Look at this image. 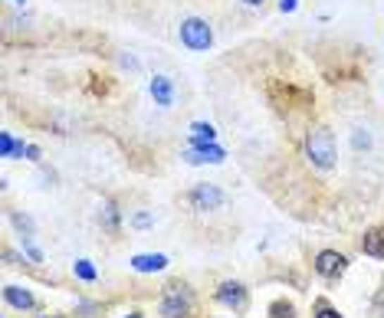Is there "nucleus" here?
<instances>
[{"label": "nucleus", "mask_w": 384, "mask_h": 318, "mask_svg": "<svg viewBox=\"0 0 384 318\" xmlns=\"http://www.w3.org/2000/svg\"><path fill=\"white\" fill-rule=\"evenodd\" d=\"M361 253L371 256V260H384V230L381 227L365 230V236H361Z\"/></svg>", "instance_id": "nucleus-13"}, {"label": "nucleus", "mask_w": 384, "mask_h": 318, "mask_svg": "<svg viewBox=\"0 0 384 318\" xmlns=\"http://www.w3.org/2000/svg\"><path fill=\"white\" fill-rule=\"evenodd\" d=\"M213 302L223 305V309L237 312V315H243V312L250 309V289H247L240 279H223L221 286L213 289Z\"/></svg>", "instance_id": "nucleus-4"}, {"label": "nucleus", "mask_w": 384, "mask_h": 318, "mask_svg": "<svg viewBox=\"0 0 384 318\" xmlns=\"http://www.w3.org/2000/svg\"><path fill=\"white\" fill-rule=\"evenodd\" d=\"M39 177H43V187H53V184H56V171H47V167H43Z\"/></svg>", "instance_id": "nucleus-24"}, {"label": "nucleus", "mask_w": 384, "mask_h": 318, "mask_svg": "<svg viewBox=\"0 0 384 318\" xmlns=\"http://www.w3.org/2000/svg\"><path fill=\"white\" fill-rule=\"evenodd\" d=\"M128 266H132L138 276H151V272H164V269H168L171 260H168L164 253H138V256L128 260Z\"/></svg>", "instance_id": "nucleus-9"}, {"label": "nucleus", "mask_w": 384, "mask_h": 318, "mask_svg": "<svg viewBox=\"0 0 384 318\" xmlns=\"http://www.w3.org/2000/svg\"><path fill=\"white\" fill-rule=\"evenodd\" d=\"M371 145H375V141H371V132H368V128H355V132H352V148H355V151H371Z\"/></svg>", "instance_id": "nucleus-19"}, {"label": "nucleus", "mask_w": 384, "mask_h": 318, "mask_svg": "<svg viewBox=\"0 0 384 318\" xmlns=\"http://www.w3.org/2000/svg\"><path fill=\"white\" fill-rule=\"evenodd\" d=\"M148 92H151L154 106H161V108H171L174 98H178V89H174V79L171 76H151V82H148Z\"/></svg>", "instance_id": "nucleus-10"}, {"label": "nucleus", "mask_w": 384, "mask_h": 318, "mask_svg": "<svg viewBox=\"0 0 384 318\" xmlns=\"http://www.w3.org/2000/svg\"><path fill=\"white\" fill-rule=\"evenodd\" d=\"M4 302H7L10 309H17V312H37L39 309V302L37 295L27 289V286H4Z\"/></svg>", "instance_id": "nucleus-8"}, {"label": "nucleus", "mask_w": 384, "mask_h": 318, "mask_svg": "<svg viewBox=\"0 0 384 318\" xmlns=\"http://www.w3.org/2000/svg\"><path fill=\"white\" fill-rule=\"evenodd\" d=\"M99 227L106 233H112V236L122 233V210H118L116 201H102V207H99Z\"/></svg>", "instance_id": "nucleus-11"}, {"label": "nucleus", "mask_w": 384, "mask_h": 318, "mask_svg": "<svg viewBox=\"0 0 384 318\" xmlns=\"http://www.w3.org/2000/svg\"><path fill=\"white\" fill-rule=\"evenodd\" d=\"M0 155L10 158V161H20V158H27V141H20L10 132H4L0 135Z\"/></svg>", "instance_id": "nucleus-14"}, {"label": "nucleus", "mask_w": 384, "mask_h": 318, "mask_svg": "<svg viewBox=\"0 0 384 318\" xmlns=\"http://www.w3.org/2000/svg\"><path fill=\"white\" fill-rule=\"evenodd\" d=\"M217 141V128L211 122H191V132H187V148H201V145H213Z\"/></svg>", "instance_id": "nucleus-12"}, {"label": "nucleus", "mask_w": 384, "mask_h": 318, "mask_svg": "<svg viewBox=\"0 0 384 318\" xmlns=\"http://www.w3.org/2000/svg\"><path fill=\"white\" fill-rule=\"evenodd\" d=\"M20 246H23V253H27L30 262H43V250L33 243V236H20Z\"/></svg>", "instance_id": "nucleus-20"}, {"label": "nucleus", "mask_w": 384, "mask_h": 318, "mask_svg": "<svg viewBox=\"0 0 384 318\" xmlns=\"http://www.w3.org/2000/svg\"><path fill=\"white\" fill-rule=\"evenodd\" d=\"M76 312H82L86 318H92L99 312V305H92V302H76Z\"/></svg>", "instance_id": "nucleus-23"}, {"label": "nucleus", "mask_w": 384, "mask_h": 318, "mask_svg": "<svg viewBox=\"0 0 384 318\" xmlns=\"http://www.w3.org/2000/svg\"><path fill=\"white\" fill-rule=\"evenodd\" d=\"M306 158L312 167L318 171H332L338 161V145H335V135H332V128L326 125H312L306 132Z\"/></svg>", "instance_id": "nucleus-2"}, {"label": "nucleus", "mask_w": 384, "mask_h": 318, "mask_svg": "<svg viewBox=\"0 0 384 318\" xmlns=\"http://www.w3.org/2000/svg\"><path fill=\"white\" fill-rule=\"evenodd\" d=\"M10 223H13V227H17V233H20V236H37V223L30 220L27 213L13 210V213H10Z\"/></svg>", "instance_id": "nucleus-16"}, {"label": "nucleus", "mask_w": 384, "mask_h": 318, "mask_svg": "<svg viewBox=\"0 0 384 318\" xmlns=\"http://www.w3.org/2000/svg\"><path fill=\"white\" fill-rule=\"evenodd\" d=\"M269 318H296V305L286 299L269 302Z\"/></svg>", "instance_id": "nucleus-17"}, {"label": "nucleus", "mask_w": 384, "mask_h": 318, "mask_svg": "<svg viewBox=\"0 0 384 318\" xmlns=\"http://www.w3.org/2000/svg\"><path fill=\"white\" fill-rule=\"evenodd\" d=\"M299 7V0H279V13H292Z\"/></svg>", "instance_id": "nucleus-25"}, {"label": "nucleus", "mask_w": 384, "mask_h": 318, "mask_svg": "<svg viewBox=\"0 0 384 318\" xmlns=\"http://www.w3.org/2000/svg\"><path fill=\"white\" fill-rule=\"evenodd\" d=\"M194 309H197V295L184 279H171L161 289V299H158L161 318H191Z\"/></svg>", "instance_id": "nucleus-1"}, {"label": "nucleus", "mask_w": 384, "mask_h": 318, "mask_svg": "<svg viewBox=\"0 0 384 318\" xmlns=\"http://www.w3.org/2000/svg\"><path fill=\"white\" fill-rule=\"evenodd\" d=\"M312 269H316V276H322L326 282H335L345 276L348 269V256L338 250H318L316 260H312Z\"/></svg>", "instance_id": "nucleus-6"}, {"label": "nucleus", "mask_w": 384, "mask_h": 318, "mask_svg": "<svg viewBox=\"0 0 384 318\" xmlns=\"http://www.w3.org/2000/svg\"><path fill=\"white\" fill-rule=\"evenodd\" d=\"M213 318H217V315H213Z\"/></svg>", "instance_id": "nucleus-30"}, {"label": "nucleus", "mask_w": 384, "mask_h": 318, "mask_svg": "<svg viewBox=\"0 0 384 318\" xmlns=\"http://www.w3.org/2000/svg\"><path fill=\"white\" fill-rule=\"evenodd\" d=\"M73 276H76L79 282H99V269L89 260H76V262H73Z\"/></svg>", "instance_id": "nucleus-15"}, {"label": "nucleus", "mask_w": 384, "mask_h": 318, "mask_svg": "<svg viewBox=\"0 0 384 318\" xmlns=\"http://www.w3.org/2000/svg\"><path fill=\"white\" fill-rule=\"evenodd\" d=\"M243 4H247V7H263L266 0H243Z\"/></svg>", "instance_id": "nucleus-26"}, {"label": "nucleus", "mask_w": 384, "mask_h": 318, "mask_svg": "<svg viewBox=\"0 0 384 318\" xmlns=\"http://www.w3.org/2000/svg\"><path fill=\"white\" fill-rule=\"evenodd\" d=\"M7 4H13V7H27V0H7Z\"/></svg>", "instance_id": "nucleus-28"}, {"label": "nucleus", "mask_w": 384, "mask_h": 318, "mask_svg": "<svg viewBox=\"0 0 384 318\" xmlns=\"http://www.w3.org/2000/svg\"><path fill=\"white\" fill-rule=\"evenodd\" d=\"M33 318H63V315H33Z\"/></svg>", "instance_id": "nucleus-29"}, {"label": "nucleus", "mask_w": 384, "mask_h": 318, "mask_svg": "<svg viewBox=\"0 0 384 318\" xmlns=\"http://www.w3.org/2000/svg\"><path fill=\"white\" fill-rule=\"evenodd\" d=\"M122 318H144V315H142L138 309H135V312H128V315H122Z\"/></svg>", "instance_id": "nucleus-27"}, {"label": "nucleus", "mask_w": 384, "mask_h": 318, "mask_svg": "<svg viewBox=\"0 0 384 318\" xmlns=\"http://www.w3.org/2000/svg\"><path fill=\"white\" fill-rule=\"evenodd\" d=\"M178 39L191 53H207L213 46V27L204 17H184L178 27Z\"/></svg>", "instance_id": "nucleus-3"}, {"label": "nucleus", "mask_w": 384, "mask_h": 318, "mask_svg": "<svg viewBox=\"0 0 384 318\" xmlns=\"http://www.w3.org/2000/svg\"><path fill=\"white\" fill-rule=\"evenodd\" d=\"M312 318H345V315H342L328 299H316V305H312Z\"/></svg>", "instance_id": "nucleus-18"}, {"label": "nucleus", "mask_w": 384, "mask_h": 318, "mask_svg": "<svg viewBox=\"0 0 384 318\" xmlns=\"http://www.w3.org/2000/svg\"><path fill=\"white\" fill-rule=\"evenodd\" d=\"M132 227H135V230H151V227H154V217H151L148 210H138V213L132 217Z\"/></svg>", "instance_id": "nucleus-21"}, {"label": "nucleus", "mask_w": 384, "mask_h": 318, "mask_svg": "<svg viewBox=\"0 0 384 318\" xmlns=\"http://www.w3.org/2000/svg\"><path fill=\"white\" fill-rule=\"evenodd\" d=\"M187 203H191L197 213H213L227 207V193L217 187V184H194L187 191Z\"/></svg>", "instance_id": "nucleus-5"}, {"label": "nucleus", "mask_w": 384, "mask_h": 318, "mask_svg": "<svg viewBox=\"0 0 384 318\" xmlns=\"http://www.w3.org/2000/svg\"><path fill=\"white\" fill-rule=\"evenodd\" d=\"M27 161H30V164H39V161H43V148H39V145H27Z\"/></svg>", "instance_id": "nucleus-22"}, {"label": "nucleus", "mask_w": 384, "mask_h": 318, "mask_svg": "<svg viewBox=\"0 0 384 318\" xmlns=\"http://www.w3.org/2000/svg\"><path fill=\"white\" fill-rule=\"evenodd\" d=\"M181 158H184V164H191V167H197V164H223L227 161V151L213 141V145H201V148H184Z\"/></svg>", "instance_id": "nucleus-7"}]
</instances>
